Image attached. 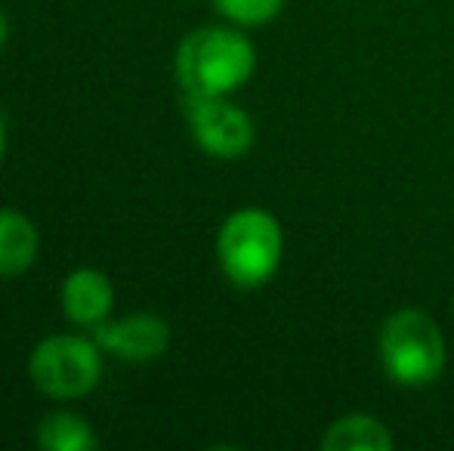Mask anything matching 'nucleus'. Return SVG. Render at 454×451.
<instances>
[{
	"label": "nucleus",
	"mask_w": 454,
	"mask_h": 451,
	"mask_svg": "<svg viewBox=\"0 0 454 451\" xmlns=\"http://www.w3.org/2000/svg\"><path fill=\"white\" fill-rule=\"evenodd\" d=\"M254 68L251 37L223 25L189 31L176 50V78L185 97H232L251 81Z\"/></svg>",
	"instance_id": "nucleus-1"
},
{
	"label": "nucleus",
	"mask_w": 454,
	"mask_h": 451,
	"mask_svg": "<svg viewBox=\"0 0 454 451\" xmlns=\"http://www.w3.org/2000/svg\"><path fill=\"white\" fill-rule=\"evenodd\" d=\"M285 232L263 207H241L229 214L216 235V260L235 288H263L281 266Z\"/></svg>",
	"instance_id": "nucleus-2"
},
{
	"label": "nucleus",
	"mask_w": 454,
	"mask_h": 451,
	"mask_svg": "<svg viewBox=\"0 0 454 451\" xmlns=\"http://www.w3.org/2000/svg\"><path fill=\"white\" fill-rule=\"evenodd\" d=\"M377 353L387 377L399 386H427L442 377L449 346L436 322L420 309H399L380 328Z\"/></svg>",
	"instance_id": "nucleus-3"
},
{
	"label": "nucleus",
	"mask_w": 454,
	"mask_h": 451,
	"mask_svg": "<svg viewBox=\"0 0 454 451\" xmlns=\"http://www.w3.org/2000/svg\"><path fill=\"white\" fill-rule=\"evenodd\" d=\"M28 374L50 399L72 402L93 393L102 380V346L84 334H53L31 349Z\"/></svg>",
	"instance_id": "nucleus-4"
},
{
	"label": "nucleus",
	"mask_w": 454,
	"mask_h": 451,
	"mask_svg": "<svg viewBox=\"0 0 454 451\" xmlns=\"http://www.w3.org/2000/svg\"><path fill=\"white\" fill-rule=\"evenodd\" d=\"M185 118L198 149L220 161H239L257 139L254 118L229 97H185Z\"/></svg>",
	"instance_id": "nucleus-5"
},
{
	"label": "nucleus",
	"mask_w": 454,
	"mask_h": 451,
	"mask_svg": "<svg viewBox=\"0 0 454 451\" xmlns=\"http://www.w3.org/2000/svg\"><path fill=\"white\" fill-rule=\"evenodd\" d=\"M93 338L102 353L114 355L121 362H155L170 346V325L155 313H130L121 319H106L93 328Z\"/></svg>",
	"instance_id": "nucleus-6"
},
{
	"label": "nucleus",
	"mask_w": 454,
	"mask_h": 451,
	"mask_svg": "<svg viewBox=\"0 0 454 451\" xmlns=\"http://www.w3.org/2000/svg\"><path fill=\"white\" fill-rule=\"evenodd\" d=\"M62 313L68 315V322L81 328H96L106 319H112L114 309V284L102 269H74L72 276H66L59 291Z\"/></svg>",
	"instance_id": "nucleus-7"
},
{
	"label": "nucleus",
	"mask_w": 454,
	"mask_h": 451,
	"mask_svg": "<svg viewBox=\"0 0 454 451\" xmlns=\"http://www.w3.org/2000/svg\"><path fill=\"white\" fill-rule=\"evenodd\" d=\"M41 232L25 214L0 207V278H16L35 266Z\"/></svg>",
	"instance_id": "nucleus-8"
},
{
	"label": "nucleus",
	"mask_w": 454,
	"mask_h": 451,
	"mask_svg": "<svg viewBox=\"0 0 454 451\" xmlns=\"http://www.w3.org/2000/svg\"><path fill=\"white\" fill-rule=\"evenodd\" d=\"M325 451H389L395 446L393 433L383 421L371 415H347L334 421L318 442Z\"/></svg>",
	"instance_id": "nucleus-9"
},
{
	"label": "nucleus",
	"mask_w": 454,
	"mask_h": 451,
	"mask_svg": "<svg viewBox=\"0 0 454 451\" xmlns=\"http://www.w3.org/2000/svg\"><path fill=\"white\" fill-rule=\"evenodd\" d=\"M37 446L47 451H93L99 446L90 421L74 411H50L37 424Z\"/></svg>",
	"instance_id": "nucleus-10"
},
{
	"label": "nucleus",
	"mask_w": 454,
	"mask_h": 451,
	"mask_svg": "<svg viewBox=\"0 0 454 451\" xmlns=\"http://www.w3.org/2000/svg\"><path fill=\"white\" fill-rule=\"evenodd\" d=\"M214 6L229 22L241 28H257V25L272 22L285 10V0H214Z\"/></svg>",
	"instance_id": "nucleus-11"
},
{
	"label": "nucleus",
	"mask_w": 454,
	"mask_h": 451,
	"mask_svg": "<svg viewBox=\"0 0 454 451\" xmlns=\"http://www.w3.org/2000/svg\"><path fill=\"white\" fill-rule=\"evenodd\" d=\"M6 41H10V19H6L4 10H0V50L6 47Z\"/></svg>",
	"instance_id": "nucleus-12"
},
{
	"label": "nucleus",
	"mask_w": 454,
	"mask_h": 451,
	"mask_svg": "<svg viewBox=\"0 0 454 451\" xmlns=\"http://www.w3.org/2000/svg\"><path fill=\"white\" fill-rule=\"evenodd\" d=\"M6 155V124H4V114H0V161Z\"/></svg>",
	"instance_id": "nucleus-13"
},
{
	"label": "nucleus",
	"mask_w": 454,
	"mask_h": 451,
	"mask_svg": "<svg viewBox=\"0 0 454 451\" xmlns=\"http://www.w3.org/2000/svg\"><path fill=\"white\" fill-rule=\"evenodd\" d=\"M451 313H454V303H451Z\"/></svg>",
	"instance_id": "nucleus-14"
}]
</instances>
